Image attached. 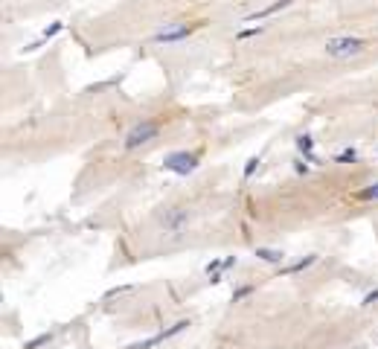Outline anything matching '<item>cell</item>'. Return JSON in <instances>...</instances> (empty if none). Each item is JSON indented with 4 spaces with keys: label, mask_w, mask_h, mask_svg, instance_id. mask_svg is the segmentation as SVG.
Segmentation results:
<instances>
[{
    "label": "cell",
    "mask_w": 378,
    "mask_h": 349,
    "mask_svg": "<svg viewBox=\"0 0 378 349\" xmlns=\"http://www.w3.org/2000/svg\"><path fill=\"white\" fill-rule=\"evenodd\" d=\"M50 341H52V332H41V335H35L32 341H26L20 349H41V347H47Z\"/></svg>",
    "instance_id": "cell-11"
},
{
    "label": "cell",
    "mask_w": 378,
    "mask_h": 349,
    "mask_svg": "<svg viewBox=\"0 0 378 349\" xmlns=\"http://www.w3.org/2000/svg\"><path fill=\"white\" fill-rule=\"evenodd\" d=\"M256 256L268 265H282L285 262V253L282 250H274V248H256Z\"/></svg>",
    "instance_id": "cell-9"
},
{
    "label": "cell",
    "mask_w": 378,
    "mask_h": 349,
    "mask_svg": "<svg viewBox=\"0 0 378 349\" xmlns=\"http://www.w3.org/2000/svg\"><path fill=\"white\" fill-rule=\"evenodd\" d=\"M361 160V154L355 149H344L341 154H335V163H358Z\"/></svg>",
    "instance_id": "cell-14"
},
{
    "label": "cell",
    "mask_w": 378,
    "mask_h": 349,
    "mask_svg": "<svg viewBox=\"0 0 378 349\" xmlns=\"http://www.w3.org/2000/svg\"><path fill=\"white\" fill-rule=\"evenodd\" d=\"M294 146H297V151H300V157H303V160H309V163H320V157L314 154V137H311V134H300V137L294 140Z\"/></svg>",
    "instance_id": "cell-6"
},
{
    "label": "cell",
    "mask_w": 378,
    "mask_h": 349,
    "mask_svg": "<svg viewBox=\"0 0 378 349\" xmlns=\"http://www.w3.org/2000/svg\"><path fill=\"white\" fill-rule=\"evenodd\" d=\"M373 303H378V288H376V291H370V294H364V300H361L364 309H367V306H373Z\"/></svg>",
    "instance_id": "cell-19"
},
{
    "label": "cell",
    "mask_w": 378,
    "mask_h": 349,
    "mask_svg": "<svg viewBox=\"0 0 378 349\" xmlns=\"http://www.w3.org/2000/svg\"><path fill=\"white\" fill-rule=\"evenodd\" d=\"M160 344H166V335L163 332L152 335V338H146V341H137V344H131V347H125V349H155V347H160Z\"/></svg>",
    "instance_id": "cell-10"
},
{
    "label": "cell",
    "mask_w": 378,
    "mask_h": 349,
    "mask_svg": "<svg viewBox=\"0 0 378 349\" xmlns=\"http://www.w3.org/2000/svg\"><path fill=\"white\" fill-rule=\"evenodd\" d=\"M355 201H378V181L355 192Z\"/></svg>",
    "instance_id": "cell-12"
},
{
    "label": "cell",
    "mask_w": 378,
    "mask_h": 349,
    "mask_svg": "<svg viewBox=\"0 0 378 349\" xmlns=\"http://www.w3.org/2000/svg\"><path fill=\"white\" fill-rule=\"evenodd\" d=\"M367 47H370V41L361 38V35H332V38H326V44H323V52H326L329 58L344 61V58H355V55L367 52Z\"/></svg>",
    "instance_id": "cell-1"
},
{
    "label": "cell",
    "mask_w": 378,
    "mask_h": 349,
    "mask_svg": "<svg viewBox=\"0 0 378 349\" xmlns=\"http://www.w3.org/2000/svg\"><path fill=\"white\" fill-rule=\"evenodd\" d=\"M259 163H262V160H259V154H253V157H247V163H244V169H241V178H244V181H250V178L256 175Z\"/></svg>",
    "instance_id": "cell-13"
},
{
    "label": "cell",
    "mask_w": 378,
    "mask_h": 349,
    "mask_svg": "<svg viewBox=\"0 0 378 349\" xmlns=\"http://www.w3.org/2000/svg\"><path fill=\"white\" fill-rule=\"evenodd\" d=\"M189 221H192V210H189V207H181V204L166 207V210L160 213V227L166 233H172V236H181V233L189 227Z\"/></svg>",
    "instance_id": "cell-5"
},
{
    "label": "cell",
    "mask_w": 378,
    "mask_h": 349,
    "mask_svg": "<svg viewBox=\"0 0 378 349\" xmlns=\"http://www.w3.org/2000/svg\"><path fill=\"white\" fill-rule=\"evenodd\" d=\"M253 288H256V285H239V288L233 291V303H241L244 297H250V294H253Z\"/></svg>",
    "instance_id": "cell-17"
},
{
    "label": "cell",
    "mask_w": 378,
    "mask_h": 349,
    "mask_svg": "<svg viewBox=\"0 0 378 349\" xmlns=\"http://www.w3.org/2000/svg\"><path fill=\"white\" fill-rule=\"evenodd\" d=\"M157 134H160V122H157V119H143V122H137L131 131L125 134L122 149H125V151L143 149V146H149L152 140H157Z\"/></svg>",
    "instance_id": "cell-3"
},
{
    "label": "cell",
    "mask_w": 378,
    "mask_h": 349,
    "mask_svg": "<svg viewBox=\"0 0 378 349\" xmlns=\"http://www.w3.org/2000/svg\"><path fill=\"white\" fill-rule=\"evenodd\" d=\"M221 280H224V271H215V274H209V283H212V285H218Z\"/></svg>",
    "instance_id": "cell-20"
},
{
    "label": "cell",
    "mask_w": 378,
    "mask_h": 349,
    "mask_svg": "<svg viewBox=\"0 0 378 349\" xmlns=\"http://www.w3.org/2000/svg\"><path fill=\"white\" fill-rule=\"evenodd\" d=\"M204 26V20H192V23H187V20H178V23H163L160 29H157L155 35H152V44H181V41H187V38H192V35L198 32Z\"/></svg>",
    "instance_id": "cell-2"
},
{
    "label": "cell",
    "mask_w": 378,
    "mask_h": 349,
    "mask_svg": "<svg viewBox=\"0 0 378 349\" xmlns=\"http://www.w3.org/2000/svg\"><path fill=\"white\" fill-rule=\"evenodd\" d=\"M317 262V253H309V256H303V259H297V262H291V265H285L279 274H285V277H291V274H300V271H306V268H311Z\"/></svg>",
    "instance_id": "cell-8"
},
{
    "label": "cell",
    "mask_w": 378,
    "mask_h": 349,
    "mask_svg": "<svg viewBox=\"0 0 378 349\" xmlns=\"http://www.w3.org/2000/svg\"><path fill=\"white\" fill-rule=\"evenodd\" d=\"M294 172H297V175H309L311 163H309V160H303V157H297V160H294Z\"/></svg>",
    "instance_id": "cell-18"
},
{
    "label": "cell",
    "mask_w": 378,
    "mask_h": 349,
    "mask_svg": "<svg viewBox=\"0 0 378 349\" xmlns=\"http://www.w3.org/2000/svg\"><path fill=\"white\" fill-rule=\"evenodd\" d=\"M236 262H239V256H227V259H224V271H230Z\"/></svg>",
    "instance_id": "cell-21"
},
{
    "label": "cell",
    "mask_w": 378,
    "mask_h": 349,
    "mask_svg": "<svg viewBox=\"0 0 378 349\" xmlns=\"http://www.w3.org/2000/svg\"><path fill=\"white\" fill-rule=\"evenodd\" d=\"M262 32H265V23H256V26L239 29V32H236V38H239V41H244V38H253V35H262Z\"/></svg>",
    "instance_id": "cell-16"
},
{
    "label": "cell",
    "mask_w": 378,
    "mask_h": 349,
    "mask_svg": "<svg viewBox=\"0 0 378 349\" xmlns=\"http://www.w3.org/2000/svg\"><path fill=\"white\" fill-rule=\"evenodd\" d=\"M294 0H274L271 6H265V9H259V12H253V15H247L244 17V23H253V20H265V17H271L276 15V12H282V9H288Z\"/></svg>",
    "instance_id": "cell-7"
},
{
    "label": "cell",
    "mask_w": 378,
    "mask_h": 349,
    "mask_svg": "<svg viewBox=\"0 0 378 349\" xmlns=\"http://www.w3.org/2000/svg\"><path fill=\"white\" fill-rule=\"evenodd\" d=\"M198 163H201V154L198 151H172L163 160V172H172V175L187 178V175H192L198 169Z\"/></svg>",
    "instance_id": "cell-4"
},
{
    "label": "cell",
    "mask_w": 378,
    "mask_h": 349,
    "mask_svg": "<svg viewBox=\"0 0 378 349\" xmlns=\"http://www.w3.org/2000/svg\"><path fill=\"white\" fill-rule=\"evenodd\" d=\"M61 29H64V23H61V20H52L50 26H44V32H41V38H44V41H52L55 35L61 32Z\"/></svg>",
    "instance_id": "cell-15"
}]
</instances>
